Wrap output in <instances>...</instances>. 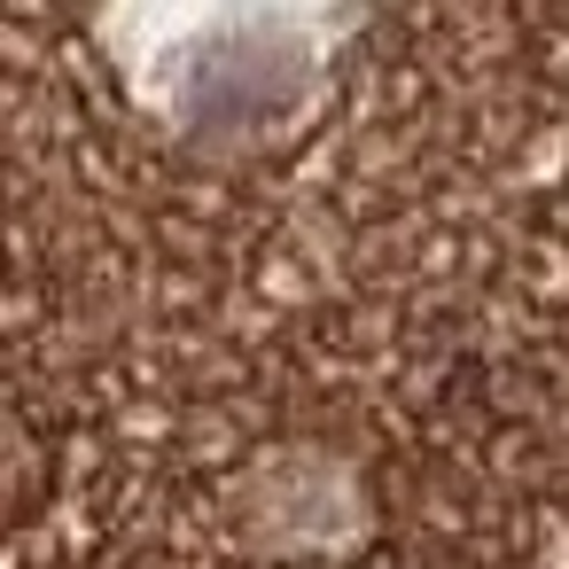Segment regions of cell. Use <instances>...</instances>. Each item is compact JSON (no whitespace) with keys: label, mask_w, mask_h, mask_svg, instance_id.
<instances>
[{"label":"cell","mask_w":569,"mask_h":569,"mask_svg":"<svg viewBox=\"0 0 569 569\" xmlns=\"http://www.w3.org/2000/svg\"><path fill=\"white\" fill-rule=\"evenodd\" d=\"M359 17L328 9H126L102 17V48L126 94L196 149H266L289 141Z\"/></svg>","instance_id":"6da1fadb"}]
</instances>
